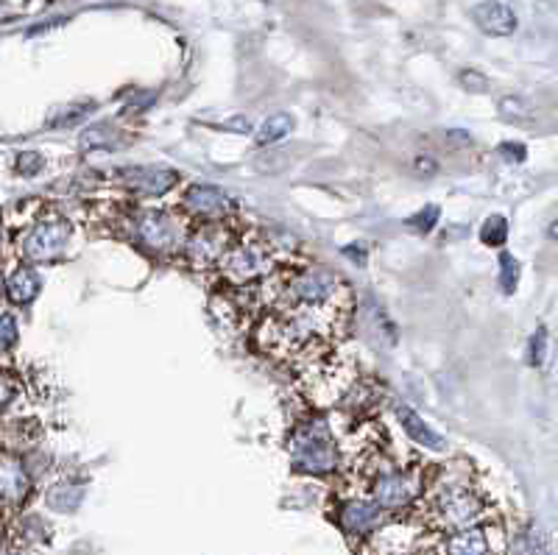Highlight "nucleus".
Wrapping results in <instances>:
<instances>
[{
    "label": "nucleus",
    "instance_id": "nucleus-1",
    "mask_svg": "<svg viewBox=\"0 0 558 555\" xmlns=\"http://www.w3.org/2000/svg\"><path fill=\"white\" fill-rule=\"evenodd\" d=\"M293 469L302 475H330L338 469V447L325 419H310L290 438Z\"/></svg>",
    "mask_w": 558,
    "mask_h": 555
},
{
    "label": "nucleus",
    "instance_id": "nucleus-2",
    "mask_svg": "<svg viewBox=\"0 0 558 555\" xmlns=\"http://www.w3.org/2000/svg\"><path fill=\"white\" fill-rule=\"evenodd\" d=\"M343 282L327 268H310L282 287L285 307H341Z\"/></svg>",
    "mask_w": 558,
    "mask_h": 555
},
{
    "label": "nucleus",
    "instance_id": "nucleus-3",
    "mask_svg": "<svg viewBox=\"0 0 558 555\" xmlns=\"http://www.w3.org/2000/svg\"><path fill=\"white\" fill-rule=\"evenodd\" d=\"M132 235L137 246L154 254H168L185 246V226L182 221L165 210H140L132 221Z\"/></svg>",
    "mask_w": 558,
    "mask_h": 555
},
{
    "label": "nucleus",
    "instance_id": "nucleus-4",
    "mask_svg": "<svg viewBox=\"0 0 558 555\" xmlns=\"http://www.w3.org/2000/svg\"><path fill=\"white\" fill-rule=\"evenodd\" d=\"M480 511H483V505L478 500V494H472L463 486L444 488L433 503L435 522L442 524V528H450V531L472 528V524L480 519Z\"/></svg>",
    "mask_w": 558,
    "mask_h": 555
},
{
    "label": "nucleus",
    "instance_id": "nucleus-5",
    "mask_svg": "<svg viewBox=\"0 0 558 555\" xmlns=\"http://www.w3.org/2000/svg\"><path fill=\"white\" fill-rule=\"evenodd\" d=\"M218 266L224 271L226 279L238 282V285H246V282H254L260 277L271 274V251L266 246H257V243H241V246H232L221 259Z\"/></svg>",
    "mask_w": 558,
    "mask_h": 555
},
{
    "label": "nucleus",
    "instance_id": "nucleus-6",
    "mask_svg": "<svg viewBox=\"0 0 558 555\" xmlns=\"http://www.w3.org/2000/svg\"><path fill=\"white\" fill-rule=\"evenodd\" d=\"M70 243V223L65 218H45L40 221L23 241V254L34 262H48L68 251Z\"/></svg>",
    "mask_w": 558,
    "mask_h": 555
},
{
    "label": "nucleus",
    "instance_id": "nucleus-7",
    "mask_svg": "<svg viewBox=\"0 0 558 555\" xmlns=\"http://www.w3.org/2000/svg\"><path fill=\"white\" fill-rule=\"evenodd\" d=\"M374 503L380 508H402L414 503L422 494V475L414 472H386L380 475L371 486Z\"/></svg>",
    "mask_w": 558,
    "mask_h": 555
},
{
    "label": "nucleus",
    "instance_id": "nucleus-8",
    "mask_svg": "<svg viewBox=\"0 0 558 555\" xmlns=\"http://www.w3.org/2000/svg\"><path fill=\"white\" fill-rule=\"evenodd\" d=\"M185 251L196 266H210V262H218L229 251V229L218 221L201 223L198 229H193L188 235Z\"/></svg>",
    "mask_w": 558,
    "mask_h": 555
},
{
    "label": "nucleus",
    "instance_id": "nucleus-9",
    "mask_svg": "<svg viewBox=\"0 0 558 555\" xmlns=\"http://www.w3.org/2000/svg\"><path fill=\"white\" fill-rule=\"evenodd\" d=\"M232 207H234L232 198L224 190L213 187V185H193L185 193V210L198 215V218L218 221V218L229 215Z\"/></svg>",
    "mask_w": 558,
    "mask_h": 555
},
{
    "label": "nucleus",
    "instance_id": "nucleus-10",
    "mask_svg": "<svg viewBox=\"0 0 558 555\" xmlns=\"http://www.w3.org/2000/svg\"><path fill=\"white\" fill-rule=\"evenodd\" d=\"M117 179L142 196H162L179 182V177L165 168H126V170L117 173Z\"/></svg>",
    "mask_w": 558,
    "mask_h": 555
},
{
    "label": "nucleus",
    "instance_id": "nucleus-11",
    "mask_svg": "<svg viewBox=\"0 0 558 555\" xmlns=\"http://www.w3.org/2000/svg\"><path fill=\"white\" fill-rule=\"evenodd\" d=\"M28 491H32V478L25 466L14 455H0V505H20Z\"/></svg>",
    "mask_w": 558,
    "mask_h": 555
},
{
    "label": "nucleus",
    "instance_id": "nucleus-12",
    "mask_svg": "<svg viewBox=\"0 0 558 555\" xmlns=\"http://www.w3.org/2000/svg\"><path fill=\"white\" fill-rule=\"evenodd\" d=\"M472 20L478 23L480 32L486 34H494V37H506V34H514L517 28V14L500 4V0H483L472 9Z\"/></svg>",
    "mask_w": 558,
    "mask_h": 555
},
{
    "label": "nucleus",
    "instance_id": "nucleus-13",
    "mask_svg": "<svg viewBox=\"0 0 558 555\" xmlns=\"http://www.w3.org/2000/svg\"><path fill=\"white\" fill-rule=\"evenodd\" d=\"M341 528L352 536H366L369 531H374L380 519H383V508H380L374 500H352L341 508L338 514Z\"/></svg>",
    "mask_w": 558,
    "mask_h": 555
},
{
    "label": "nucleus",
    "instance_id": "nucleus-14",
    "mask_svg": "<svg viewBox=\"0 0 558 555\" xmlns=\"http://www.w3.org/2000/svg\"><path fill=\"white\" fill-rule=\"evenodd\" d=\"M442 555H491L486 531H483V528H463V531H455V533L442 544Z\"/></svg>",
    "mask_w": 558,
    "mask_h": 555
},
{
    "label": "nucleus",
    "instance_id": "nucleus-15",
    "mask_svg": "<svg viewBox=\"0 0 558 555\" xmlns=\"http://www.w3.org/2000/svg\"><path fill=\"white\" fill-rule=\"evenodd\" d=\"M397 416H399V422H402V427H405V432L414 438L416 444H422V447H427V450H435V452H442V450H447V441L438 432H433L414 411H410V407H397Z\"/></svg>",
    "mask_w": 558,
    "mask_h": 555
},
{
    "label": "nucleus",
    "instance_id": "nucleus-16",
    "mask_svg": "<svg viewBox=\"0 0 558 555\" xmlns=\"http://www.w3.org/2000/svg\"><path fill=\"white\" fill-rule=\"evenodd\" d=\"M6 294L12 302L17 305H25V302H32L37 294H40V277L34 268H17L12 271V277L6 279Z\"/></svg>",
    "mask_w": 558,
    "mask_h": 555
},
{
    "label": "nucleus",
    "instance_id": "nucleus-17",
    "mask_svg": "<svg viewBox=\"0 0 558 555\" xmlns=\"http://www.w3.org/2000/svg\"><path fill=\"white\" fill-rule=\"evenodd\" d=\"M293 132V118L285 112L279 114H271V118L260 126L257 132V145H271V142H279L282 137H288Z\"/></svg>",
    "mask_w": 558,
    "mask_h": 555
},
{
    "label": "nucleus",
    "instance_id": "nucleus-18",
    "mask_svg": "<svg viewBox=\"0 0 558 555\" xmlns=\"http://www.w3.org/2000/svg\"><path fill=\"white\" fill-rule=\"evenodd\" d=\"M508 238V226L503 215H491L483 226H480V241L486 246H503Z\"/></svg>",
    "mask_w": 558,
    "mask_h": 555
},
{
    "label": "nucleus",
    "instance_id": "nucleus-19",
    "mask_svg": "<svg viewBox=\"0 0 558 555\" xmlns=\"http://www.w3.org/2000/svg\"><path fill=\"white\" fill-rule=\"evenodd\" d=\"M517 282H519V262L511 254H500V285L506 294H514Z\"/></svg>",
    "mask_w": 558,
    "mask_h": 555
},
{
    "label": "nucleus",
    "instance_id": "nucleus-20",
    "mask_svg": "<svg viewBox=\"0 0 558 555\" xmlns=\"http://www.w3.org/2000/svg\"><path fill=\"white\" fill-rule=\"evenodd\" d=\"M14 343H17V321L14 315L4 313L0 315V352H9Z\"/></svg>",
    "mask_w": 558,
    "mask_h": 555
},
{
    "label": "nucleus",
    "instance_id": "nucleus-21",
    "mask_svg": "<svg viewBox=\"0 0 558 555\" xmlns=\"http://www.w3.org/2000/svg\"><path fill=\"white\" fill-rule=\"evenodd\" d=\"M435 221H438V207H425L422 213H416L414 218H410V226H416L419 232H430L433 226H435Z\"/></svg>",
    "mask_w": 558,
    "mask_h": 555
},
{
    "label": "nucleus",
    "instance_id": "nucleus-22",
    "mask_svg": "<svg viewBox=\"0 0 558 555\" xmlns=\"http://www.w3.org/2000/svg\"><path fill=\"white\" fill-rule=\"evenodd\" d=\"M14 394H17L14 379H9V377L0 374V411H4V407L14 399Z\"/></svg>",
    "mask_w": 558,
    "mask_h": 555
},
{
    "label": "nucleus",
    "instance_id": "nucleus-23",
    "mask_svg": "<svg viewBox=\"0 0 558 555\" xmlns=\"http://www.w3.org/2000/svg\"><path fill=\"white\" fill-rule=\"evenodd\" d=\"M17 168H20V173H25V177H32V173H37L42 168V159H40V154H23Z\"/></svg>",
    "mask_w": 558,
    "mask_h": 555
},
{
    "label": "nucleus",
    "instance_id": "nucleus-24",
    "mask_svg": "<svg viewBox=\"0 0 558 555\" xmlns=\"http://www.w3.org/2000/svg\"><path fill=\"white\" fill-rule=\"evenodd\" d=\"M544 360V332L534 335V343H531V363H542Z\"/></svg>",
    "mask_w": 558,
    "mask_h": 555
},
{
    "label": "nucleus",
    "instance_id": "nucleus-25",
    "mask_svg": "<svg viewBox=\"0 0 558 555\" xmlns=\"http://www.w3.org/2000/svg\"><path fill=\"white\" fill-rule=\"evenodd\" d=\"M0 299H4V279H0Z\"/></svg>",
    "mask_w": 558,
    "mask_h": 555
},
{
    "label": "nucleus",
    "instance_id": "nucleus-26",
    "mask_svg": "<svg viewBox=\"0 0 558 555\" xmlns=\"http://www.w3.org/2000/svg\"><path fill=\"white\" fill-rule=\"evenodd\" d=\"M0 539H4V536H0Z\"/></svg>",
    "mask_w": 558,
    "mask_h": 555
}]
</instances>
